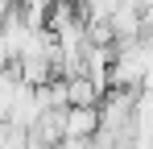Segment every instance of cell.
Segmentation results:
<instances>
[{"label": "cell", "mask_w": 153, "mask_h": 149, "mask_svg": "<svg viewBox=\"0 0 153 149\" xmlns=\"http://www.w3.org/2000/svg\"><path fill=\"white\" fill-rule=\"evenodd\" d=\"M95 128H100V104H66V112H62V137L87 141V137H95Z\"/></svg>", "instance_id": "cell-1"}, {"label": "cell", "mask_w": 153, "mask_h": 149, "mask_svg": "<svg viewBox=\"0 0 153 149\" xmlns=\"http://www.w3.org/2000/svg\"><path fill=\"white\" fill-rule=\"evenodd\" d=\"M66 83V104H100V95H103V87L91 79V74H71V79H62Z\"/></svg>", "instance_id": "cell-2"}]
</instances>
